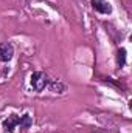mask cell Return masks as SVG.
Returning a JSON list of instances; mask_svg holds the SVG:
<instances>
[{"label": "cell", "instance_id": "obj_7", "mask_svg": "<svg viewBox=\"0 0 132 133\" xmlns=\"http://www.w3.org/2000/svg\"><path fill=\"white\" fill-rule=\"evenodd\" d=\"M31 124H33V119H31L30 115H23V116H20V127H30Z\"/></svg>", "mask_w": 132, "mask_h": 133}, {"label": "cell", "instance_id": "obj_4", "mask_svg": "<svg viewBox=\"0 0 132 133\" xmlns=\"http://www.w3.org/2000/svg\"><path fill=\"white\" fill-rule=\"evenodd\" d=\"M16 125H20V116H17V115H9V116L3 121V129H5V132L11 133L14 130Z\"/></svg>", "mask_w": 132, "mask_h": 133}, {"label": "cell", "instance_id": "obj_5", "mask_svg": "<svg viewBox=\"0 0 132 133\" xmlns=\"http://www.w3.org/2000/svg\"><path fill=\"white\" fill-rule=\"evenodd\" d=\"M48 87L51 88V91H55V93H59V95L65 93V90H67V87L62 84V82H61V81H51Z\"/></svg>", "mask_w": 132, "mask_h": 133}, {"label": "cell", "instance_id": "obj_1", "mask_svg": "<svg viewBox=\"0 0 132 133\" xmlns=\"http://www.w3.org/2000/svg\"><path fill=\"white\" fill-rule=\"evenodd\" d=\"M30 82H31V87H33L36 91H42L45 87H48V85H50L51 79H50V77H48V74H47V73H44V71H34L33 74H31Z\"/></svg>", "mask_w": 132, "mask_h": 133}, {"label": "cell", "instance_id": "obj_2", "mask_svg": "<svg viewBox=\"0 0 132 133\" xmlns=\"http://www.w3.org/2000/svg\"><path fill=\"white\" fill-rule=\"evenodd\" d=\"M14 56V48L11 43L3 42L0 43V62H9Z\"/></svg>", "mask_w": 132, "mask_h": 133}, {"label": "cell", "instance_id": "obj_3", "mask_svg": "<svg viewBox=\"0 0 132 133\" xmlns=\"http://www.w3.org/2000/svg\"><path fill=\"white\" fill-rule=\"evenodd\" d=\"M90 3H92V8L95 11H98L99 14H110L112 12V6L106 0H92Z\"/></svg>", "mask_w": 132, "mask_h": 133}, {"label": "cell", "instance_id": "obj_6", "mask_svg": "<svg viewBox=\"0 0 132 133\" xmlns=\"http://www.w3.org/2000/svg\"><path fill=\"white\" fill-rule=\"evenodd\" d=\"M117 64H118L120 68L126 65V50L124 48H120L118 50V53H117Z\"/></svg>", "mask_w": 132, "mask_h": 133}]
</instances>
